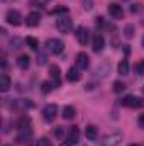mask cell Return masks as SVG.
<instances>
[{"instance_id": "cell-7", "label": "cell", "mask_w": 144, "mask_h": 146, "mask_svg": "<svg viewBox=\"0 0 144 146\" xmlns=\"http://www.w3.org/2000/svg\"><path fill=\"white\" fill-rule=\"evenodd\" d=\"M75 63H76V68L78 70H87L88 65H90V58L87 53H78L76 58H75Z\"/></svg>"}, {"instance_id": "cell-12", "label": "cell", "mask_w": 144, "mask_h": 146, "mask_svg": "<svg viewBox=\"0 0 144 146\" xmlns=\"http://www.w3.org/2000/svg\"><path fill=\"white\" fill-rule=\"evenodd\" d=\"M66 139H68L71 145H76V143L80 141V129H78L76 126L70 127V131H68V134H66Z\"/></svg>"}, {"instance_id": "cell-6", "label": "cell", "mask_w": 144, "mask_h": 146, "mask_svg": "<svg viewBox=\"0 0 144 146\" xmlns=\"http://www.w3.org/2000/svg\"><path fill=\"white\" fill-rule=\"evenodd\" d=\"M120 102H122V106H126V107H131V109H137V107H143V106H144L143 99H139V97H134V95H127V97H124Z\"/></svg>"}, {"instance_id": "cell-33", "label": "cell", "mask_w": 144, "mask_h": 146, "mask_svg": "<svg viewBox=\"0 0 144 146\" xmlns=\"http://www.w3.org/2000/svg\"><path fill=\"white\" fill-rule=\"evenodd\" d=\"M32 2H34L36 5H44V3H46L48 0H32Z\"/></svg>"}, {"instance_id": "cell-30", "label": "cell", "mask_w": 144, "mask_h": 146, "mask_svg": "<svg viewBox=\"0 0 144 146\" xmlns=\"http://www.w3.org/2000/svg\"><path fill=\"white\" fill-rule=\"evenodd\" d=\"M37 143H39V146H51V143H49L46 138H41V139H37Z\"/></svg>"}, {"instance_id": "cell-29", "label": "cell", "mask_w": 144, "mask_h": 146, "mask_svg": "<svg viewBox=\"0 0 144 146\" xmlns=\"http://www.w3.org/2000/svg\"><path fill=\"white\" fill-rule=\"evenodd\" d=\"M19 44H20V39H19V37H14V39L10 41V49H17V48H20Z\"/></svg>"}, {"instance_id": "cell-8", "label": "cell", "mask_w": 144, "mask_h": 146, "mask_svg": "<svg viewBox=\"0 0 144 146\" xmlns=\"http://www.w3.org/2000/svg\"><path fill=\"white\" fill-rule=\"evenodd\" d=\"M75 36H76V41H78L81 46H85V44L88 42V29H87V27H83V26H80V27L76 29Z\"/></svg>"}, {"instance_id": "cell-13", "label": "cell", "mask_w": 144, "mask_h": 146, "mask_svg": "<svg viewBox=\"0 0 144 146\" xmlns=\"http://www.w3.org/2000/svg\"><path fill=\"white\" fill-rule=\"evenodd\" d=\"M39 22H41V15H39L37 12H31V14H27V17H26V24H27L29 27H36V26H39Z\"/></svg>"}, {"instance_id": "cell-28", "label": "cell", "mask_w": 144, "mask_h": 146, "mask_svg": "<svg viewBox=\"0 0 144 146\" xmlns=\"http://www.w3.org/2000/svg\"><path fill=\"white\" fill-rule=\"evenodd\" d=\"M81 5H83L85 10H92V7H93V0H81Z\"/></svg>"}, {"instance_id": "cell-18", "label": "cell", "mask_w": 144, "mask_h": 146, "mask_svg": "<svg viewBox=\"0 0 144 146\" xmlns=\"http://www.w3.org/2000/svg\"><path fill=\"white\" fill-rule=\"evenodd\" d=\"M75 115H76V109H75L73 106H66V107L63 109V119L71 121V119H75Z\"/></svg>"}, {"instance_id": "cell-27", "label": "cell", "mask_w": 144, "mask_h": 146, "mask_svg": "<svg viewBox=\"0 0 144 146\" xmlns=\"http://www.w3.org/2000/svg\"><path fill=\"white\" fill-rule=\"evenodd\" d=\"M49 14L51 15H54V14H68V7H54Z\"/></svg>"}, {"instance_id": "cell-23", "label": "cell", "mask_w": 144, "mask_h": 146, "mask_svg": "<svg viewBox=\"0 0 144 146\" xmlns=\"http://www.w3.org/2000/svg\"><path fill=\"white\" fill-rule=\"evenodd\" d=\"M26 44H27L31 49H34V51L39 48V42H37V39H36V37H31V36L26 37Z\"/></svg>"}, {"instance_id": "cell-5", "label": "cell", "mask_w": 144, "mask_h": 146, "mask_svg": "<svg viewBox=\"0 0 144 146\" xmlns=\"http://www.w3.org/2000/svg\"><path fill=\"white\" fill-rule=\"evenodd\" d=\"M122 141V134L120 133H112L102 138V146H119Z\"/></svg>"}, {"instance_id": "cell-11", "label": "cell", "mask_w": 144, "mask_h": 146, "mask_svg": "<svg viewBox=\"0 0 144 146\" xmlns=\"http://www.w3.org/2000/svg\"><path fill=\"white\" fill-rule=\"evenodd\" d=\"M15 126H17V131H26V129H29V127H31V117H29V115L19 117L17 122H15Z\"/></svg>"}, {"instance_id": "cell-38", "label": "cell", "mask_w": 144, "mask_h": 146, "mask_svg": "<svg viewBox=\"0 0 144 146\" xmlns=\"http://www.w3.org/2000/svg\"><path fill=\"white\" fill-rule=\"evenodd\" d=\"M129 146H139V145H129Z\"/></svg>"}, {"instance_id": "cell-39", "label": "cell", "mask_w": 144, "mask_h": 146, "mask_svg": "<svg viewBox=\"0 0 144 146\" xmlns=\"http://www.w3.org/2000/svg\"><path fill=\"white\" fill-rule=\"evenodd\" d=\"M5 146H9V145H5Z\"/></svg>"}, {"instance_id": "cell-17", "label": "cell", "mask_w": 144, "mask_h": 146, "mask_svg": "<svg viewBox=\"0 0 144 146\" xmlns=\"http://www.w3.org/2000/svg\"><path fill=\"white\" fill-rule=\"evenodd\" d=\"M9 88H10V78H9L7 73H2L0 75V90L2 92H7Z\"/></svg>"}, {"instance_id": "cell-15", "label": "cell", "mask_w": 144, "mask_h": 146, "mask_svg": "<svg viewBox=\"0 0 144 146\" xmlns=\"http://www.w3.org/2000/svg\"><path fill=\"white\" fill-rule=\"evenodd\" d=\"M29 65H31V58H29L27 54H20V56L17 58V66H19L20 70H27Z\"/></svg>"}, {"instance_id": "cell-26", "label": "cell", "mask_w": 144, "mask_h": 146, "mask_svg": "<svg viewBox=\"0 0 144 146\" xmlns=\"http://www.w3.org/2000/svg\"><path fill=\"white\" fill-rule=\"evenodd\" d=\"M124 36L127 37V39H131V37L134 36V26H126V29H124Z\"/></svg>"}, {"instance_id": "cell-31", "label": "cell", "mask_w": 144, "mask_h": 146, "mask_svg": "<svg viewBox=\"0 0 144 146\" xmlns=\"http://www.w3.org/2000/svg\"><path fill=\"white\" fill-rule=\"evenodd\" d=\"M54 136L61 139V138H63V129H61V127H56V129H54Z\"/></svg>"}, {"instance_id": "cell-25", "label": "cell", "mask_w": 144, "mask_h": 146, "mask_svg": "<svg viewBox=\"0 0 144 146\" xmlns=\"http://www.w3.org/2000/svg\"><path fill=\"white\" fill-rule=\"evenodd\" d=\"M134 72L137 73V75H144V60H141L139 63H136V66H134Z\"/></svg>"}, {"instance_id": "cell-21", "label": "cell", "mask_w": 144, "mask_h": 146, "mask_svg": "<svg viewBox=\"0 0 144 146\" xmlns=\"http://www.w3.org/2000/svg\"><path fill=\"white\" fill-rule=\"evenodd\" d=\"M56 88V83L51 80V82H42L41 83V92H44V94H49V92H53Z\"/></svg>"}, {"instance_id": "cell-22", "label": "cell", "mask_w": 144, "mask_h": 146, "mask_svg": "<svg viewBox=\"0 0 144 146\" xmlns=\"http://www.w3.org/2000/svg\"><path fill=\"white\" fill-rule=\"evenodd\" d=\"M117 70H119L120 75H127V73H129V61H127V60H122V61L119 63Z\"/></svg>"}, {"instance_id": "cell-2", "label": "cell", "mask_w": 144, "mask_h": 146, "mask_svg": "<svg viewBox=\"0 0 144 146\" xmlns=\"http://www.w3.org/2000/svg\"><path fill=\"white\" fill-rule=\"evenodd\" d=\"M56 27H58L59 33L68 34V33L73 29V21L68 17V15H63V17H59V19L56 21Z\"/></svg>"}, {"instance_id": "cell-10", "label": "cell", "mask_w": 144, "mask_h": 146, "mask_svg": "<svg viewBox=\"0 0 144 146\" xmlns=\"http://www.w3.org/2000/svg\"><path fill=\"white\" fill-rule=\"evenodd\" d=\"M108 14H110L114 19H122V17H124V10H122V7L117 5V3H110V5H108Z\"/></svg>"}, {"instance_id": "cell-16", "label": "cell", "mask_w": 144, "mask_h": 146, "mask_svg": "<svg viewBox=\"0 0 144 146\" xmlns=\"http://www.w3.org/2000/svg\"><path fill=\"white\" fill-rule=\"evenodd\" d=\"M49 75H51L53 82H54V83H56V87H58V85H59V75H61L59 66H58V65H51V66H49Z\"/></svg>"}, {"instance_id": "cell-9", "label": "cell", "mask_w": 144, "mask_h": 146, "mask_svg": "<svg viewBox=\"0 0 144 146\" xmlns=\"http://www.w3.org/2000/svg\"><path fill=\"white\" fill-rule=\"evenodd\" d=\"M104 48H105V39L100 36V34H97V36L93 37V41H92V49L95 53H100Z\"/></svg>"}, {"instance_id": "cell-24", "label": "cell", "mask_w": 144, "mask_h": 146, "mask_svg": "<svg viewBox=\"0 0 144 146\" xmlns=\"http://www.w3.org/2000/svg\"><path fill=\"white\" fill-rule=\"evenodd\" d=\"M124 88H126V85H124V83H122L120 80L114 82V92H115V94H120V92H122Z\"/></svg>"}, {"instance_id": "cell-20", "label": "cell", "mask_w": 144, "mask_h": 146, "mask_svg": "<svg viewBox=\"0 0 144 146\" xmlns=\"http://www.w3.org/2000/svg\"><path fill=\"white\" fill-rule=\"evenodd\" d=\"M31 129H26V131H19V136H17V143H29V139H31Z\"/></svg>"}, {"instance_id": "cell-34", "label": "cell", "mask_w": 144, "mask_h": 146, "mask_svg": "<svg viewBox=\"0 0 144 146\" xmlns=\"http://www.w3.org/2000/svg\"><path fill=\"white\" fill-rule=\"evenodd\" d=\"M59 146H73V145H71V143H70V141H65V143H61V145H59Z\"/></svg>"}, {"instance_id": "cell-1", "label": "cell", "mask_w": 144, "mask_h": 146, "mask_svg": "<svg viewBox=\"0 0 144 146\" xmlns=\"http://www.w3.org/2000/svg\"><path fill=\"white\" fill-rule=\"evenodd\" d=\"M46 49L51 53V54H59L63 53L65 49V42L61 39H48L46 41Z\"/></svg>"}, {"instance_id": "cell-19", "label": "cell", "mask_w": 144, "mask_h": 146, "mask_svg": "<svg viewBox=\"0 0 144 146\" xmlns=\"http://www.w3.org/2000/svg\"><path fill=\"white\" fill-rule=\"evenodd\" d=\"M85 134H87V138L88 139H97V136H98V131H97V127L93 126V124H90V126H87V129H85Z\"/></svg>"}, {"instance_id": "cell-4", "label": "cell", "mask_w": 144, "mask_h": 146, "mask_svg": "<svg viewBox=\"0 0 144 146\" xmlns=\"http://www.w3.org/2000/svg\"><path fill=\"white\" fill-rule=\"evenodd\" d=\"M56 115H58V106H56V104H48V106L42 109V117H44V121H48V122H53V121L56 119Z\"/></svg>"}, {"instance_id": "cell-3", "label": "cell", "mask_w": 144, "mask_h": 146, "mask_svg": "<svg viewBox=\"0 0 144 146\" xmlns=\"http://www.w3.org/2000/svg\"><path fill=\"white\" fill-rule=\"evenodd\" d=\"M5 21H7V24L17 27V26H20V22H22V15H20L19 10L10 9V10H7V14H5Z\"/></svg>"}, {"instance_id": "cell-32", "label": "cell", "mask_w": 144, "mask_h": 146, "mask_svg": "<svg viewBox=\"0 0 144 146\" xmlns=\"http://www.w3.org/2000/svg\"><path fill=\"white\" fill-rule=\"evenodd\" d=\"M37 63H39V65H44V63H46V56H39V58H37Z\"/></svg>"}, {"instance_id": "cell-35", "label": "cell", "mask_w": 144, "mask_h": 146, "mask_svg": "<svg viewBox=\"0 0 144 146\" xmlns=\"http://www.w3.org/2000/svg\"><path fill=\"white\" fill-rule=\"evenodd\" d=\"M131 10H132V12H137V10H139V5H134V7H132Z\"/></svg>"}, {"instance_id": "cell-36", "label": "cell", "mask_w": 144, "mask_h": 146, "mask_svg": "<svg viewBox=\"0 0 144 146\" xmlns=\"http://www.w3.org/2000/svg\"><path fill=\"white\" fill-rule=\"evenodd\" d=\"M29 146H39V143H37V141H31V145Z\"/></svg>"}, {"instance_id": "cell-14", "label": "cell", "mask_w": 144, "mask_h": 146, "mask_svg": "<svg viewBox=\"0 0 144 146\" xmlns=\"http://www.w3.org/2000/svg\"><path fill=\"white\" fill-rule=\"evenodd\" d=\"M81 70H78L76 66H73V68H70L68 72H66V80L68 82H78L80 78H81Z\"/></svg>"}, {"instance_id": "cell-37", "label": "cell", "mask_w": 144, "mask_h": 146, "mask_svg": "<svg viewBox=\"0 0 144 146\" xmlns=\"http://www.w3.org/2000/svg\"><path fill=\"white\" fill-rule=\"evenodd\" d=\"M143 48H144V36H143Z\"/></svg>"}]
</instances>
